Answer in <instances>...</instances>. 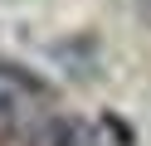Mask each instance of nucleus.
Here are the masks:
<instances>
[{
    "label": "nucleus",
    "instance_id": "nucleus-1",
    "mask_svg": "<svg viewBox=\"0 0 151 146\" xmlns=\"http://www.w3.org/2000/svg\"><path fill=\"white\" fill-rule=\"evenodd\" d=\"M24 146H102L98 132H93L88 122H78V117H44V122H34L29 141Z\"/></svg>",
    "mask_w": 151,
    "mask_h": 146
},
{
    "label": "nucleus",
    "instance_id": "nucleus-2",
    "mask_svg": "<svg viewBox=\"0 0 151 146\" xmlns=\"http://www.w3.org/2000/svg\"><path fill=\"white\" fill-rule=\"evenodd\" d=\"M34 122H29V102H24L15 88H0V141H29Z\"/></svg>",
    "mask_w": 151,
    "mask_h": 146
},
{
    "label": "nucleus",
    "instance_id": "nucleus-3",
    "mask_svg": "<svg viewBox=\"0 0 151 146\" xmlns=\"http://www.w3.org/2000/svg\"><path fill=\"white\" fill-rule=\"evenodd\" d=\"M141 15H146V19H151V0H141Z\"/></svg>",
    "mask_w": 151,
    "mask_h": 146
}]
</instances>
